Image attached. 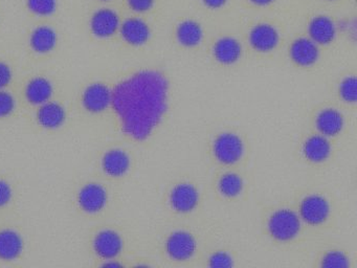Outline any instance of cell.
I'll return each mask as SVG.
<instances>
[{
	"mask_svg": "<svg viewBox=\"0 0 357 268\" xmlns=\"http://www.w3.org/2000/svg\"><path fill=\"white\" fill-rule=\"evenodd\" d=\"M304 228L296 207L289 205L271 207L263 219L265 234L275 244L290 245L298 242L303 236Z\"/></svg>",
	"mask_w": 357,
	"mask_h": 268,
	"instance_id": "obj_1",
	"label": "cell"
},
{
	"mask_svg": "<svg viewBox=\"0 0 357 268\" xmlns=\"http://www.w3.org/2000/svg\"><path fill=\"white\" fill-rule=\"evenodd\" d=\"M294 207L304 225L313 230L327 228L334 218V205L331 199L319 191L302 193L296 199Z\"/></svg>",
	"mask_w": 357,
	"mask_h": 268,
	"instance_id": "obj_2",
	"label": "cell"
},
{
	"mask_svg": "<svg viewBox=\"0 0 357 268\" xmlns=\"http://www.w3.org/2000/svg\"><path fill=\"white\" fill-rule=\"evenodd\" d=\"M211 155L218 165L231 168L239 165L246 154V144L237 132L223 130L211 140Z\"/></svg>",
	"mask_w": 357,
	"mask_h": 268,
	"instance_id": "obj_3",
	"label": "cell"
},
{
	"mask_svg": "<svg viewBox=\"0 0 357 268\" xmlns=\"http://www.w3.org/2000/svg\"><path fill=\"white\" fill-rule=\"evenodd\" d=\"M202 203L199 188L190 180L175 182L167 193L169 209L179 216H189L195 213Z\"/></svg>",
	"mask_w": 357,
	"mask_h": 268,
	"instance_id": "obj_4",
	"label": "cell"
},
{
	"mask_svg": "<svg viewBox=\"0 0 357 268\" xmlns=\"http://www.w3.org/2000/svg\"><path fill=\"white\" fill-rule=\"evenodd\" d=\"M165 255L175 263H187L195 258L198 240L195 234L185 228H177L167 234L162 243Z\"/></svg>",
	"mask_w": 357,
	"mask_h": 268,
	"instance_id": "obj_5",
	"label": "cell"
},
{
	"mask_svg": "<svg viewBox=\"0 0 357 268\" xmlns=\"http://www.w3.org/2000/svg\"><path fill=\"white\" fill-rule=\"evenodd\" d=\"M302 158L311 165H323L333 156L334 146L331 138L313 131L301 142Z\"/></svg>",
	"mask_w": 357,
	"mask_h": 268,
	"instance_id": "obj_6",
	"label": "cell"
},
{
	"mask_svg": "<svg viewBox=\"0 0 357 268\" xmlns=\"http://www.w3.org/2000/svg\"><path fill=\"white\" fill-rule=\"evenodd\" d=\"M312 125L315 132L333 140L344 132L346 119L340 109L330 105H324L315 110Z\"/></svg>",
	"mask_w": 357,
	"mask_h": 268,
	"instance_id": "obj_7",
	"label": "cell"
},
{
	"mask_svg": "<svg viewBox=\"0 0 357 268\" xmlns=\"http://www.w3.org/2000/svg\"><path fill=\"white\" fill-rule=\"evenodd\" d=\"M281 36L277 27L269 23H258L250 29L248 42L255 52L268 54L279 45Z\"/></svg>",
	"mask_w": 357,
	"mask_h": 268,
	"instance_id": "obj_8",
	"label": "cell"
},
{
	"mask_svg": "<svg viewBox=\"0 0 357 268\" xmlns=\"http://www.w3.org/2000/svg\"><path fill=\"white\" fill-rule=\"evenodd\" d=\"M290 60L298 67L309 68L314 66L321 57L319 46L309 37H298L290 44L288 50Z\"/></svg>",
	"mask_w": 357,
	"mask_h": 268,
	"instance_id": "obj_9",
	"label": "cell"
},
{
	"mask_svg": "<svg viewBox=\"0 0 357 268\" xmlns=\"http://www.w3.org/2000/svg\"><path fill=\"white\" fill-rule=\"evenodd\" d=\"M215 191L225 200H236L245 191L243 176L234 170H225L217 175L215 179Z\"/></svg>",
	"mask_w": 357,
	"mask_h": 268,
	"instance_id": "obj_10",
	"label": "cell"
},
{
	"mask_svg": "<svg viewBox=\"0 0 357 268\" xmlns=\"http://www.w3.org/2000/svg\"><path fill=\"white\" fill-rule=\"evenodd\" d=\"M212 54L215 61L219 64L231 66L239 62L243 54V48L237 38L222 36L213 44Z\"/></svg>",
	"mask_w": 357,
	"mask_h": 268,
	"instance_id": "obj_11",
	"label": "cell"
},
{
	"mask_svg": "<svg viewBox=\"0 0 357 268\" xmlns=\"http://www.w3.org/2000/svg\"><path fill=\"white\" fill-rule=\"evenodd\" d=\"M121 20L118 13L112 8H100L91 19V29L96 37L106 39L112 37L120 29Z\"/></svg>",
	"mask_w": 357,
	"mask_h": 268,
	"instance_id": "obj_12",
	"label": "cell"
},
{
	"mask_svg": "<svg viewBox=\"0 0 357 268\" xmlns=\"http://www.w3.org/2000/svg\"><path fill=\"white\" fill-rule=\"evenodd\" d=\"M124 242L116 230H105L100 232L93 240L96 253L102 259H116L122 253Z\"/></svg>",
	"mask_w": 357,
	"mask_h": 268,
	"instance_id": "obj_13",
	"label": "cell"
},
{
	"mask_svg": "<svg viewBox=\"0 0 357 268\" xmlns=\"http://www.w3.org/2000/svg\"><path fill=\"white\" fill-rule=\"evenodd\" d=\"M308 37L319 46L329 45L335 40L337 27L330 17L319 15L308 24Z\"/></svg>",
	"mask_w": 357,
	"mask_h": 268,
	"instance_id": "obj_14",
	"label": "cell"
},
{
	"mask_svg": "<svg viewBox=\"0 0 357 268\" xmlns=\"http://www.w3.org/2000/svg\"><path fill=\"white\" fill-rule=\"evenodd\" d=\"M121 36L129 45L142 46L149 41L151 37V29L143 19L132 17L126 19L120 25Z\"/></svg>",
	"mask_w": 357,
	"mask_h": 268,
	"instance_id": "obj_15",
	"label": "cell"
},
{
	"mask_svg": "<svg viewBox=\"0 0 357 268\" xmlns=\"http://www.w3.org/2000/svg\"><path fill=\"white\" fill-rule=\"evenodd\" d=\"M107 200V191L101 184H86L79 194L81 209L89 214L99 213L105 207Z\"/></svg>",
	"mask_w": 357,
	"mask_h": 268,
	"instance_id": "obj_16",
	"label": "cell"
},
{
	"mask_svg": "<svg viewBox=\"0 0 357 268\" xmlns=\"http://www.w3.org/2000/svg\"><path fill=\"white\" fill-rule=\"evenodd\" d=\"M112 91L104 84H93L83 94V105L89 112H102L112 105Z\"/></svg>",
	"mask_w": 357,
	"mask_h": 268,
	"instance_id": "obj_17",
	"label": "cell"
},
{
	"mask_svg": "<svg viewBox=\"0 0 357 268\" xmlns=\"http://www.w3.org/2000/svg\"><path fill=\"white\" fill-rule=\"evenodd\" d=\"M204 29L199 22L193 19H185L178 23L175 29L177 43L185 48H195L204 40Z\"/></svg>",
	"mask_w": 357,
	"mask_h": 268,
	"instance_id": "obj_18",
	"label": "cell"
},
{
	"mask_svg": "<svg viewBox=\"0 0 357 268\" xmlns=\"http://www.w3.org/2000/svg\"><path fill=\"white\" fill-rule=\"evenodd\" d=\"M104 172L112 177H122L128 173L131 167V159L128 153L121 149H112L104 155L102 159Z\"/></svg>",
	"mask_w": 357,
	"mask_h": 268,
	"instance_id": "obj_19",
	"label": "cell"
},
{
	"mask_svg": "<svg viewBox=\"0 0 357 268\" xmlns=\"http://www.w3.org/2000/svg\"><path fill=\"white\" fill-rule=\"evenodd\" d=\"M24 241L15 230H3L0 232V259L13 261L22 255Z\"/></svg>",
	"mask_w": 357,
	"mask_h": 268,
	"instance_id": "obj_20",
	"label": "cell"
},
{
	"mask_svg": "<svg viewBox=\"0 0 357 268\" xmlns=\"http://www.w3.org/2000/svg\"><path fill=\"white\" fill-rule=\"evenodd\" d=\"M66 119V110L58 103L47 102L40 105L37 119L43 127L56 129L62 126Z\"/></svg>",
	"mask_w": 357,
	"mask_h": 268,
	"instance_id": "obj_21",
	"label": "cell"
},
{
	"mask_svg": "<svg viewBox=\"0 0 357 268\" xmlns=\"http://www.w3.org/2000/svg\"><path fill=\"white\" fill-rule=\"evenodd\" d=\"M57 40L55 29L47 25H41L35 29L31 35V47L38 54H47L56 47Z\"/></svg>",
	"mask_w": 357,
	"mask_h": 268,
	"instance_id": "obj_22",
	"label": "cell"
},
{
	"mask_svg": "<svg viewBox=\"0 0 357 268\" xmlns=\"http://www.w3.org/2000/svg\"><path fill=\"white\" fill-rule=\"evenodd\" d=\"M53 94V86L45 77H35L29 82L26 88V96L33 105H43L49 102Z\"/></svg>",
	"mask_w": 357,
	"mask_h": 268,
	"instance_id": "obj_23",
	"label": "cell"
},
{
	"mask_svg": "<svg viewBox=\"0 0 357 268\" xmlns=\"http://www.w3.org/2000/svg\"><path fill=\"white\" fill-rule=\"evenodd\" d=\"M351 265L352 260L350 255L338 247L325 249L317 259V266L321 268H349Z\"/></svg>",
	"mask_w": 357,
	"mask_h": 268,
	"instance_id": "obj_24",
	"label": "cell"
},
{
	"mask_svg": "<svg viewBox=\"0 0 357 268\" xmlns=\"http://www.w3.org/2000/svg\"><path fill=\"white\" fill-rule=\"evenodd\" d=\"M336 94L342 103L354 105L357 100V80L355 75H344L338 82Z\"/></svg>",
	"mask_w": 357,
	"mask_h": 268,
	"instance_id": "obj_25",
	"label": "cell"
},
{
	"mask_svg": "<svg viewBox=\"0 0 357 268\" xmlns=\"http://www.w3.org/2000/svg\"><path fill=\"white\" fill-rule=\"evenodd\" d=\"M236 265L233 253L223 249L212 251L206 258V266L211 268H231Z\"/></svg>",
	"mask_w": 357,
	"mask_h": 268,
	"instance_id": "obj_26",
	"label": "cell"
},
{
	"mask_svg": "<svg viewBox=\"0 0 357 268\" xmlns=\"http://www.w3.org/2000/svg\"><path fill=\"white\" fill-rule=\"evenodd\" d=\"M29 10L37 16H51L57 8V0H26Z\"/></svg>",
	"mask_w": 357,
	"mask_h": 268,
	"instance_id": "obj_27",
	"label": "cell"
},
{
	"mask_svg": "<svg viewBox=\"0 0 357 268\" xmlns=\"http://www.w3.org/2000/svg\"><path fill=\"white\" fill-rule=\"evenodd\" d=\"M15 109V100L9 92L0 90V117L11 114Z\"/></svg>",
	"mask_w": 357,
	"mask_h": 268,
	"instance_id": "obj_28",
	"label": "cell"
},
{
	"mask_svg": "<svg viewBox=\"0 0 357 268\" xmlns=\"http://www.w3.org/2000/svg\"><path fill=\"white\" fill-rule=\"evenodd\" d=\"M129 8L137 13H146L153 8L155 0H127Z\"/></svg>",
	"mask_w": 357,
	"mask_h": 268,
	"instance_id": "obj_29",
	"label": "cell"
},
{
	"mask_svg": "<svg viewBox=\"0 0 357 268\" xmlns=\"http://www.w3.org/2000/svg\"><path fill=\"white\" fill-rule=\"evenodd\" d=\"M12 80V70L9 65L0 62V89L7 87Z\"/></svg>",
	"mask_w": 357,
	"mask_h": 268,
	"instance_id": "obj_30",
	"label": "cell"
},
{
	"mask_svg": "<svg viewBox=\"0 0 357 268\" xmlns=\"http://www.w3.org/2000/svg\"><path fill=\"white\" fill-rule=\"evenodd\" d=\"M12 190L8 182L0 180V207H5L11 200Z\"/></svg>",
	"mask_w": 357,
	"mask_h": 268,
	"instance_id": "obj_31",
	"label": "cell"
},
{
	"mask_svg": "<svg viewBox=\"0 0 357 268\" xmlns=\"http://www.w3.org/2000/svg\"><path fill=\"white\" fill-rule=\"evenodd\" d=\"M202 3L211 10H218L225 6L227 0H202Z\"/></svg>",
	"mask_w": 357,
	"mask_h": 268,
	"instance_id": "obj_32",
	"label": "cell"
},
{
	"mask_svg": "<svg viewBox=\"0 0 357 268\" xmlns=\"http://www.w3.org/2000/svg\"><path fill=\"white\" fill-rule=\"evenodd\" d=\"M252 3H254L255 6H267L269 4L273 3L275 0H250Z\"/></svg>",
	"mask_w": 357,
	"mask_h": 268,
	"instance_id": "obj_33",
	"label": "cell"
},
{
	"mask_svg": "<svg viewBox=\"0 0 357 268\" xmlns=\"http://www.w3.org/2000/svg\"><path fill=\"white\" fill-rule=\"evenodd\" d=\"M106 261L107 262H106V263L103 265L105 266V267L116 268L121 267V266H122V264L119 263V262H116L114 259L106 260Z\"/></svg>",
	"mask_w": 357,
	"mask_h": 268,
	"instance_id": "obj_34",
	"label": "cell"
},
{
	"mask_svg": "<svg viewBox=\"0 0 357 268\" xmlns=\"http://www.w3.org/2000/svg\"><path fill=\"white\" fill-rule=\"evenodd\" d=\"M101 1H110V0H101Z\"/></svg>",
	"mask_w": 357,
	"mask_h": 268,
	"instance_id": "obj_35",
	"label": "cell"
},
{
	"mask_svg": "<svg viewBox=\"0 0 357 268\" xmlns=\"http://www.w3.org/2000/svg\"><path fill=\"white\" fill-rule=\"evenodd\" d=\"M331 1H332V0H331Z\"/></svg>",
	"mask_w": 357,
	"mask_h": 268,
	"instance_id": "obj_36",
	"label": "cell"
}]
</instances>
